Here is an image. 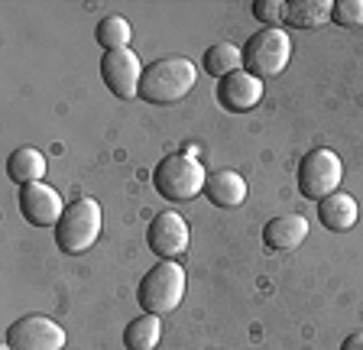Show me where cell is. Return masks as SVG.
I'll return each instance as SVG.
<instances>
[{
    "label": "cell",
    "mask_w": 363,
    "mask_h": 350,
    "mask_svg": "<svg viewBox=\"0 0 363 350\" xmlns=\"http://www.w3.org/2000/svg\"><path fill=\"white\" fill-rule=\"evenodd\" d=\"M198 72L185 55H166L146 65L143 81H140V98L146 104H179L185 94L195 88Z\"/></svg>",
    "instance_id": "cell-1"
},
{
    "label": "cell",
    "mask_w": 363,
    "mask_h": 350,
    "mask_svg": "<svg viewBox=\"0 0 363 350\" xmlns=\"http://www.w3.org/2000/svg\"><path fill=\"white\" fill-rule=\"evenodd\" d=\"M185 298V269L175 259H159L156 266L140 279L136 302L146 315H166L175 312Z\"/></svg>",
    "instance_id": "cell-2"
},
{
    "label": "cell",
    "mask_w": 363,
    "mask_h": 350,
    "mask_svg": "<svg viewBox=\"0 0 363 350\" xmlns=\"http://www.w3.org/2000/svg\"><path fill=\"white\" fill-rule=\"evenodd\" d=\"M152 185H156V191L169 201H191L204 191L208 172H204V166L191 152H172V156H166V159L156 166Z\"/></svg>",
    "instance_id": "cell-3"
},
{
    "label": "cell",
    "mask_w": 363,
    "mask_h": 350,
    "mask_svg": "<svg viewBox=\"0 0 363 350\" xmlns=\"http://www.w3.org/2000/svg\"><path fill=\"white\" fill-rule=\"evenodd\" d=\"M101 237V205L94 198H75L55 224V247L68 256L91 250Z\"/></svg>",
    "instance_id": "cell-4"
},
{
    "label": "cell",
    "mask_w": 363,
    "mask_h": 350,
    "mask_svg": "<svg viewBox=\"0 0 363 350\" xmlns=\"http://www.w3.org/2000/svg\"><path fill=\"white\" fill-rule=\"evenodd\" d=\"M289 59H292V39L279 26H263L243 46V72L257 75L259 81L286 72Z\"/></svg>",
    "instance_id": "cell-5"
},
{
    "label": "cell",
    "mask_w": 363,
    "mask_h": 350,
    "mask_svg": "<svg viewBox=\"0 0 363 350\" xmlns=\"http://www.w3.org/2000/svg\"><path fill=\"white\" fill-rule=\"evenodd\" d=\"M344 179V162L331 149H311L298 162V195L308 201H321L340 188Z\"/></svg>",
    "instance_id": "cell-6"
},
{
    "label": "cell",
    "mask_w": 363,
    "mask_h": 350,
    "mask_svg": "<svg viewBox=\"0 0 363 350\" xmlns=\"http://www.w3.org/2000/svg\"><path fill=\"white\" fill-rule=\"evenodd\" d=\"M10 350H62L65 347V331L59 321L45 315H26L7 327Z\"/></svg>",
    "instance_id": "cell-7"
},
{
    "label": "cell",
    "mask_w": 363,
    "mask_h": 350,
    "mask_svg": "<svg viewBox=\"0 0 363 350\" xmlns=\"http://www.w3.org/2000/svg\"><path fill=\"white\" fill-rule=\"evenodd\" d=\"M143 62L136 59L130 49H117V52H104L101 59V78H104L107 91L117 94L121 101L140 98V81H143Z\"/></svg>",
    "instance_id": "cell-8"
},
{
    "label": "cell",
    "mask_w": 363,
    "mask_h": 350,
    "mask_svg": "<svg viewBox=\"0 0 363 350\" xmlns=\"http://www.w3.org/2000/svg\"><path fill=\"white\" fill-rule=\"evenodd\" d=\"M189 221L175 211H162L150 221V230H146V244L156 256L162 259H175L189 250Z\"/></svg>",
    "instance_id": "cell-9"
},
{
    "label": "cell",
    "mask_w": 363,
    "mask_h": 350,
    "mask_svg": "<svg viewBox=\"0 0 363 350\" xmlns=\"http://www.w3.org/2000/svg\"><path fill=\"white\" fill-rule=\"evenodd\" d=\"M65 208L68 205H62V195L55 188H49L45 182H33L20 188V211L36 227H55L62 221Z\"/></svg>",
    "instance_id": "cell-10"
},
{
    "label": "cell",
    "mask_w": 363,
    "mask_h": 350,
    "mask_svg": "<svg viewBox=\"0 0 363 350\" xmlns=\"http://www.w3.org/2000/svg\"><path fill=\"white\" fill-rule=\"evenodd\" d=\"M263 101V81L250 72H234L218 81V104L230 114H247Z\"/></svg>",
    "instance_id": "cell-11"
},
{
    "label": "cell",
    "mask_w": 363,
    "mask_h": 350,
    "mask_svg": "<svg viewBox=\"0 0 363 350\" xmlns=\"http://www.w3.org/2000/svg\"><path fill=\"white\" fill-rule=\"evenodd\" d=\"M308 237V221L302 214H286V218H272L263 227V244L272 253H286L302 247V240Z\"/></svg>",
    "instance_id": "cell-12"
},
{
    "label": "cell",
    "mask_w": 363,
    "mask_h": 350,
    "mask_svg": "<svg viewBox=\"0 0 363 350\" xmlns=\"http://www.w3.org/2000/svg\"><path fill=\"white\" fill-rule=\"evenodd\" d=\"M204 195L218 208H240L247 201V182H243V175L234 172V169H218V172L208 175Z\"/></svg>",
    "instance_id": "cell-13"
},
{
    "label": "cell",
    "mask_w": 363,
    "mask_h": 350,
    "mask_svg": "<svg viewBox=\"0 0 363 350\" xmlns=\"http://www.w3.org/2000/svg\"><path fill=\"white\" fill-rule=\"evenodd\" d=\"M357 214H360L357 198L354 195H344V191H334V195L318 201V221L325 224L328 230H334V234H344V230L354 227Z\"/></svg>",
    "instance_id": "cell-14"
},
{
    "label": "cell",
    "mask_w": 363,
    "mask_h": 350,
    "mask_svg": "<svg viewBox=\"0 0 363 350\" xmlns=\"http://www.w3.org/2000/svg\"><path fill=\"white\" fill-rule=\"evenodd\" d=\"M331 0H289L286 4V23L295 30H318L331 20Z\"/></svg>",
    "instance_id": "cell-15"
},
{
    "label": "cell",
    "mask_w": 363,
    "mask_h": 350,
    "mask_svg": "<svg viewBox=\"0 0 363 350\" xmlns=\"http://www.w3.org/2000/svg\"><path fill=\"white\" fill-rule=\"evenodd\" d=\"M7 175L13 179L16 185L43 182V175H45V156L36 149V146H20V149L10 152Z\"/></svg>",
    "instance_id": "cell-16"
},
{
    "label": "cell",
    "mask_w": 363,
    "mask_h": 350,
    "mask_svg": "<svg viewBox=\"0 0 363 350\" xmlns=\"http://www.w3.org/2000/svg\"><path fill=\"white\" fill-rule=\"evenodd\" d=\"M159 337H162V324H159V315H143V318H133L123 327V347L127 350H156Z\"/></svg>",
    "instance_id": "cell-17"
},
{
    "label": "cell",
    "mask_w": 363,
    "mask_h": 350,
    "mask_svg": "<svg viewBox=\"0 0 363 350\" xmlns=\"http://www.w3.org/2000/svg\"><path fill=\"white\" fill-rule=\"evenodd\" d=\"M204 69H208V75L218 78V81L227 75H234V72L243 69V49L230 46V43H214L204 52Z\"/></svg>",
    "instance_id": "cell-18"
},
{
    "label": "cell",
    "mask_w": 363,
    "mask_h": 350,
    "mask_svg": "<svg viewBox=\"0 0 363 350\" xmlns=\"http://www.w3.org/2000/svg\"><path fill=\"white\" fill-rule=\"evenodd\" d=\"M94 39L104 46V52H117V49L130 46V39H133V26L127 23V16L107 13L104 20L98 23V30H94Z\"/></svg>",
    "instance_id": "cell-19"
},
{
    "label": "cell",
    "mask_w": 363,
    "mask_h": 350,
    "mask_svg": "<svg viewBox=\"0 0 363 350\" xmlns=\"http://www.w3.org/2000/svg\"><path fill=\"white\" fill-rule=\"evenodd\" d=\"M331 20L337 26H344V30H357V26H363V0H337Z\"/></svg>",
    "instance_id": "cell-20"
},
{
    "label": "cell",
    "mask_w": 363,
    "mask_h": 350,
    "mask_svg": "<svg viewBox=\"0 0 363 350\" xmlns=\"http://www.w3.org/2000/svg\"><path fill=\"white\" fill-rule=\"evenodd\" d=\"M253 16L266 26H279L286 20V4H279V0H257L253 4Z\"/></svg>",
    "instance_id": "cell-21"
},
{
    "label": "cell",
    "mask_w": 363,
    "mask_h": 350,
    "mask_svg": "<svg viewBox=\"0 0 363 350\" xmlns=\"http://www.w3.org/2000/svg\"><path fill=\"white\" fill-rule=\"evenodd\" d=\"M340 350H363V331H354L347 341L340 344Z\"/></svg>",
    "instance_id": "cell-22"
},
{
    "label": "cell",
    "mask_w": 363,
    "mask_h": 350,
    "mask_svg": "<svg viewBox=\"0 0 363 350\" xmlns=\"http://www.w3.org/2000/svg\"><path fill=\"white\" fill-rule=\"evenodd\" d=\"M4 350H10V347H4Z\"/></svg>",
    "instance_id": "cell-23"
}]
</instances>
